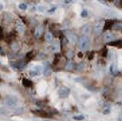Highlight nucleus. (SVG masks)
<instances>
[{"instance_id": "f257e3e1", "label": "nucleus", "mask_w": 122, "mask_h": 121, "mask_svg": "<svg viewBox=\"0 0 122 121\" xmlns=\"http://www.w3.org/2000/svg\"><path fill=\"white\" fill-rule=\"evenodd\" d=\"M90 38L89 36L83 35L79 39V47L82 51H86L89 48Z\"/></svg>"}, {"instance_id": "f03ea898", "label": "nucleus", "mask_w": 122, "mask_h": 121, "mask_svg": "<svg viewBox=\"0 0 122 121\" xmlns=\"http://www.w3.org/2000/svg\"><path fill=\"white\" fill-rule=\"evenodd\" d=\"M105 22L104 21L99 20L98 22L95 24V27H94V34L95 36H98L102 34L103 29H104Z\"/></svg>"}, {"instance_id": "7ed1b4c3", "label": "nucleus", "mask_w": 122, "mask_h": 121, "mask_svg": "<svg viewBox=\"0 0 122 121\" xmlns=\"http://www.w3.org/2000/svg\"><path fill=\"white\" fill-rule=\"evenodd\" d=\"M5 104L8 107H15L18 104V100L12 96H7L5 98Z\"/></svg>"}, {"instance_id": "20e7f679", "label": "nucleus", "mask_w": 122, "mask_h": 121, "mask_svg": "<svg viewBox=\"0 0 122 121\" xmlns=\"http://www.w3.org/2000/svg\"><path fill=\"white\" fill-rule=\"evenodd\" d=\"M115 39H116V35L114 33L110 31L106 32L104 34V38H103L105 43H111L112 41H114Z\"/></svg>"}, {"instance_id": "39448f33", "label": "nucleus", "mask_w": 122, "mask_h": 121, "mask_svg": "<svg viewBox=\"0 0 122 121\" xmlns=\"http://www.w3.org/2000/svg\"><path fill=\"white\" fill-rule=\"evenodd\" d=\"M70 93V90L67 87H62L58 91V95L61 98H67Z\"/></svg>"}, {"instance_id": "423d86ee", "label": "nucleus", "mask_w": 122, "mask_h": 121, "mask_svg": "<svg viewBox=\"0 0 122 121\" xmlns=\"http://www.w3.org/2000/svg\"><path fill=\"white\" fill-rule=\"evenodd\" d=\"M33 113L35 114V115L38 116L40 117H43V118H49L50 114L49 113L46 112V111L43 110H33Z\"/></svg>"}, {"instance_id": "0eeeda50", "label": "nucleus", "mask_w": 122, "mask_h": 121, "mask_svg": "<svg viewBox=\"0 0 122 121\" xmlns=\"http://www.w3.org/2000/svg\"><path fill=\"white\" fill-rule=\"evenodd\" d=\"M15 29H16L17 32H18L19 34H22L24 31V24L22 21H17L16 24H15Z\"/></svg>"}, {"instance_id": "6e6552de", "label": "nucleus", "mask_w": 122, "mask_h": 121, "mask_svg": "<svg viewBox=\"0 0 122 121\" xmlns=\"http://www.w3.org/2000/svg\"><path fill=\"white\" fill-rule=\"evenodd\" d=\"M41 72V68H40V66H37L33 68V69H31L29 72V75L31 76H36L37 75H39L40 72Z\"/></svg>"}, {"instance_id": "1a4fd4ad", "label": "nucleus", "mask_w": 122, "mask_h": 121, "mask_svg": "<svg viewBox=\"0 0 122 121\" xmlns=\"http://www.w3.org/2000/svg\"><path fill=\"white\" fill-rule=\"evenodd\" d=\"M109 72L112 76H117L120 73V71L118 69L117 66L114 64L111 65V66L109 67Z\"/></svg>"}, {"instance_id": "9d476101", "label": "nucleus", "mask_w": 122, "mask_h": 121, "mask_svg": "<svg viewBox=\"0 0 122 121\" xmlns=\"http://www.w3.org/2000/svg\"><path fill=\"white\" fill-rule=\"evenodd\" d=\"M43 29V25H41V24H39L38 26H37L36 29H35V31H34V38H39L42 34Z\"/></svg>"}, {"instance_id": "9b49d317", "label": "nucleus", "mask_w": 122, "mask_h": 121, "mask_svg": "<svg viewBox=\"0 0 122 121\" xmlns=\"http://www.w3.org/2000/svg\"><path fill=\"white\" fill-rule=\"evenodd\" d=\"M67 36L68 40H70V42L73 43H75L77 42V40H78L77 37H76V35H75L73 33H72V32H70V31H67Z\"/></svg>"}, {"instance_id": "f8f14e48", "label": "nucleus", "mask_w": 122, "mask_h": 121, "mask_svg": "<svg viewBox=\"0 0 122 121\" xmlns=\"http://www.w3.org/2000/svg\"><path fill=\"white\" fill-rule=\"evenodd\" d=\"M12 20V16L8 12H5L4 13V21L6 24H9Z\"/></svg>"}, {"instance_id": "ddd939ff", "label": "nucleus", "mask_w": 122, "mask_h": 121, "mask_svg": "<svg viewBox=\"0 0 122 121\" xmlns=\"http://www.w3.org/2000/svg\"><path fill=\"white\" fill-rule=\"evenodd\" d=\"M108 45L112 46H118V47H121V46H122V40H114V41L109 43Z\"/></svg>"}, {"instance_id": "4468645a", "label": "nucleus", "mask_w": 122, "mask_h": 121, "mask_svg": "<svg viewBox=\"0 0 122 121\" xmlns=\"http://www.w3.org/2000/svg\"><path fill=\"white\" fill-rule=\"evenodd\" d=\"M81 31H82V33L84 34L85 35L88 34L90 32V26L89 24H85V25H83L82 27V28H81Z\"/></svg>"}, {"instance_id": "2eb2a0df", "label": "nucleus", "mask_w": 122, "mask_h": 121, "mask_svg": "<svg viewBox=\"0 0 122 121\" xmlns=\"http://www.w3.org/2000/svg\"><path fill=\"white\" fill-rule=\"evenodd\" d=\"M113 24H114L113 21H111V20H107V21H105V26H104V29H105V30H108V29H109L110 27H111L112 26H113Z\"/></svg>"}, {"instance_id": "dca6fc26", "label": "nucleus", "mask_w": 122, "mask_h": 121, "mask_svg": "<svg viewBox=\"0 0 122 121\" xmlns=\"http://www.w3.org/2000/svg\"><path fill=\"white\" fill-rule=\"evenodd\" d=\"M85 68H86L85 62H80L79 63L77 64V66H76L77 71H79V72H81V71H83L84 69H85Z\"/></svg>"}, {"instance_id": "f3484780", "label": "nucleus", "mask_w": 122, "mask_h": 121, "mask_svg": "<svg viewBox=\"0 0 122 121\" xmlns=\"http://www.w3.org/2000/svg\"><path fill=\"white\" fill-rule=\"evenodd\" d=\"M22 84H23V85L24 86H25L27 87V88H29V87H31L33 85V83L31 81L28 80V79H24L22 80Z\"/></svg>"}, {"instance_id": "a211bd4d", "label": "nucleus", "mask_w": 122, "mask_h": 121, "mask_svg": "<svg viewBox=\"0 0 122 121\" xmlns=\"http://www.w3.org/2000/svg\"><path fill=\"white\" fill-rule=\"evenodd\" d=\"M45 40L47 42H51L53 40V34L51 32H47L45 34Z\"/></svg>"}, {"instance_id": "6ab92c4d", "label": "nucleus", "mask_w": 122, "mask_h": 121, "mask_svg": "<svg viewBox=\"0 0 122 121\" xmlns=\"http://www.w3.org/2000/svg\"><path fill=\"white\" fill-rule=\"evenodd\" d=\"M15 66L18 69H23L24 68V66H25V63H24V62L20 61V62H18V63H17L16 64H15Z\"/></svg>"}, {"instance_id": "aec40b11", "label": "nucleus", "mask_w": 122, "mask_h": 121, "mask_svg": "<svg viewBox=\"0 0 122 121\" xmlns=\"http://www.w3.org/2000/svg\"><path fill=\"white\" fill-rule=\"evenodd\" d=\"M73 66H74V64H73V62L69 61V62H67V63L66 64L65 68H66V69L67 70H72L73 69Z\"/></svg>"}, {"instance_id": "412c9836", "label": "nucleus", "mask_w": 122, "mask_h": 121, "mask_svg": "<svg viewBox=\"0 0 122 121\" xmlns=\"http://www.w3.org/2000/svg\"><path fill=\"white\" fill-rule=\"evenodd\" d=\"M112 28L116 30H120L122 29V23H114L112 26Z\"/></svg>"}, {"instance_id": "4be33fe9", "label": "nucleus", "mask_w": 122, "mask_h": 121, "mask_svg": "<svg viewBox=\"0 0 122 121\" xmlns=\"http://www.w3.org/2000/svg\"><path fill=\"white\" fill-rule=\"evenodd\" d=\"M51 48H52V50H53V51H54V52L59 50V49H60V43H57V42H56V43H53V45H52V46H51Z\"/></svg>"}, {"instance_id": "5701e85b", "label": "nucleus", "mask_w": 122, "mask_h": 121, "mask_svg": "<svg viewBox=\"0 0 122 121\" xmlns=\"http://www.w3.org/2000/svg\"><path fill=\"white\" fill-rule=\"evenodd\" d=\"M46 57H47L46 54L43 52H40L37 55V59L38 60H43V59H45Z\"/></svg>"}, {"instance_id": "b1692460", "label": "nucleus", "mask_w": 122, "mask_h": 121, "mask_svg": "<svg viewBox=\"0 0 122 121\" xmlns=\"http://www.w3.org/2000/svg\"><path fill=\"white\" fill-rule=\"evenodd\" d=\"M43 74H44L46 76L51 75V68L48 67V66H46L44 69H43Z\"/></svg>"}, {"instance_id": "393cba45", "label": "nucleus", "mask_w": 122, "mask_h": 121, "mask_svg": "<svg viewBox=\"0 0 122 121\" xmlns=\"http://www.w3.org/2000/svg\"><path fill=\"white\" fill-rule=\"evenodd\" d=\"M66 56H67V59L70 60V59L73 57V51L71 50V49H69V50H67V52L66 53Z\"/></svg>"}, {"instance_id": "a878e982", "label": "nucleus", "mask_w": 122, "mask_h": 121, "mask_svg": "<svg viewBox=\"0 0 122 121\" xmlns=\"http://www.w3.org/2000/svg\"><path fill=\"white\" fill-rule=\"evenodd\" d=\"M32 57H33V51L28 52L25 56V60H26L27 62H28L31 60V59H32Z\"/></svg>"}, {"instance_id": "bb28decb", "label": "nucleus", "mask_w": 122, "mask_h": 121, "mask_svg": "<svg viewBox=\"0 0 122 121\" xmlns=\"http://www.w3.org/2000/svg\"><path fill=\"white\" fill-rule=\"evenodd\" d=\"M111 112V107L109 106H105L103 109V113L104 114H108Z\"/></svg>"}, {"instance_id": "cd10ccee", "label": "nucleus", "mask_w": 122, "mask_h": 121, "mask_svg": "<svg viewBox=\"0 0 122 121\" xmlns=\"http://www.w3.org/2000/svg\"><path fill=\"white\" fill-rule=\"evenodd\" d=\"M12 49H13L14 51H17L19 49V46H18L17 43H13L12 44Z\"/></svg>"}, {"instance_id": "c85d7f7f", "label": "nucleus", "mask_w": 122, "mask_h": 121, "mask_svg": "<svg viewBox=\"0 0 122 121\" xmlns=\"http://www.w3.org/2000/svg\"><path fill=\"white\" fill-rule=\"evenodd\" d=\"M73 118L76 120H78V121H80V120H83L85 119V117L83 115H78V116H74Z\"/></svg>"}, {"instance_id": "c756f323", "label": "nucleus", "mask_w": 122, "mask_h": 121, "mask_svg": "<svg viewBox=\"0 0 122 121\" xmlns=\"http://www.w3.org/2000/svg\"><path fill=\"white\" fill-rule=\"evenodd\" d=\"M108 50L107 48L102 49V57H106L108 56Z\"/></svg>"}, {"instance_id": "7c9ffc66", "label": "nucleus", "mask_w": 122, "mask_h": 121, "mask_svg": "<svg viewBox=\"0 0 122 121\" xmlns=\"http://www.w3.org/2000/svg\"><path fill=\"white\" fill-rule=\"evenodd\" d=\"M60 56L59 54H57L54 57V64H57L59 63V61H60Z\"/></svg>"}, {"instance_id": "2f4dec72", "label": "nucleus", "mask_w": 122, "mask_h": 121, "mask_svg": "<svg viewBox=\"0 0 122 121\" xmlns=\"http://www.w3.org/2000/svg\"><path fill=\"white\" fill-rule=\"evenodd\" d=\"M18 7H19V8L21 9V10H25L27 8V5L25 3H21V4L18 5Z\"/></svg>"}, {"instance_id": "473e14b6", "label": "nucleus", "mask_w": 122, "mask_h": 121, "mask_svg": "<svg viewBox=\"0 0 122 121\" xmlns=\"http://www.w3.org/2000/svg\"><path fill=\"white\" fill-rule=\"evenodd\" d=\"M87 16H88V11H87V10H83V11L81 12V17L86 18Z\"/></svg>"}, {"instance_id": "72a5a7b5", "label": "nucleus", "mask_w": 122, "mask_h": 121, "mask_svg": "<svg viewBox=\"0 0 122 121\" xmlns=\"http://www.w3.org/2000/svg\"><path fill=\"white\" fill-rule=\"evenodd\" d=\"M56 9H57V7H53L52 8H51V9H49V11H48V12L49 13H53V12H54L55 11H56Z\"/></svg>"}, {"instance_id": "f704fd0d", "label": "nucleus", "mask_w": 122, "mask_h": 121, "mask_svg": "<svg viewBox=\"0 0 122 121\" xmlns=\"http://www.w3.org/2000/svg\"><path fill=\"white\" fill-rule=\"evenodd\" d=\"M45 7H42V6H39V7H38V10L40 11V12H43V11H45Z\"/></svg>"}, {"instance_id": "c9c22d12", "label": "nucleus", "mask_w": 122, "mask_h": 121, "mask_svg": "<svg viewBox=\"0 0 122 121\" xmlns=\"http://www.w3.org/2000/svg\"><path fill=\"white\" fill-rule=\"evenodd\" d=\"M93 57H94V53L92 52V53H89V60H92L93 59Z\"/></svg>"}, {"instance_id": "e433bc0d", "label": "nucleus", "mask_w": 122, "mask_h": 121, "mask_svg": "<svg viewBox=\"0 0 122 121\" xmlns=\"http://www.w3.org/2000/svg\"><path fill=\"white\" fill-rule=\"evenodd\" d=\"M77 56H78V57H79V58H82V57H83V53H82V52H79V53H78Z\"/></svg>"}, {"instance_id": "4c0bfd02", "label": "nucleus", "mask_w": 122, "mask_h": 121, "mask_svg": "<svg viewBox=\"0 0 122 121\" xmlns=\"http://www.w3.org/2000/svg\"><path fill=\"white\" fill-rule=\"evenodd\" d=\"M72 2V0H65V3L66 4H69L70 2Z\"/></svg>"}]
</instances>
